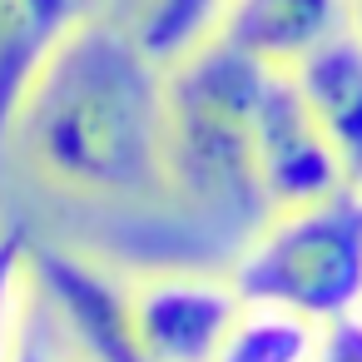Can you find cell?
Wrapping results in <instances>:
<instances>
[{
  "label": "cell",
  "mask_w": 362,
  "mask_h": 362,
  "mask_svg": "<svg viewBox=\"0 0 362 362\" xmlns=\"http://www.w3.org/2000/svg\"><path fill=\"white\" fill-rule=\"evenodd\" d=\"M263 60L204 40L169 65V124H164V179L238 248L263 228L273 199L258 174L253 110L263 85Z\"/></svg>",
  "instance_id": "cell-2"
},
{
  "label": "cell",
  "mask_w": 362,
  "mask_h": 362,
  "mask_svg": "<svg viewBox=\"0 0 362 362\" xmlns=\"http://www.w3.org/2000/svg\"><path fill=\"white\" fill-rule=\"evenodd\" d=\"M25 288H30V233L21 223H11V228H0V362L11 357Z\"/></svg>",
  "instance_id": "cell-13"
},
{
  "label": "cell",
  "mask_w": 362,
  "mask_h": 362,
  "mask_svg": "<svg viewBox=\"0 0 362 362\" xmlns=\"http://www.w3.org/2000/svg\"><path fill=\"white\" fill-rule=\"evenodd\" d=\"M169 65L134 25L85 16L35 80L16 139L45 179L100 199L164 189Z\"/></svg>",
  "instance_id": "cell-1"
},
{
  "label": "cell",
  "mask_w": 362,
  "mask_h": 362,
  "mask_svg": "<svg viewBox=\"0 0 362 362\" xmlns=\"http://www.w3.org/2000/svg\"><path fill=\"white\" fill-rule=\"evenodd\" d=\"M85 16L90 0H0V159L16 139L35 80Z\"/></svg>",
  "instance_id": "cell-8"
},
{
  "label": "cell",
  "mask_w": 362,
  "mask_h": 362,
  "mask_svg": "<svg viewBox=\"0 0 362 362\" xmlns=\"http://www.w3.org/2000/svg\"><path fill=\"white\" fill-rule=\"evenodd\" d=\"M6 362H85V352L70 342V332L60 327V317L50 313V303L25 288V308H21V327L11 342Z\"/></svg>",
  "instance_id": "cell-12"
},
{
  "label": "cell",
  "mask_w": 362,
  "mask_h": 362,
  "mask_svg": "<svg viewBox=\"0 0 362 362\" xmlns=\"http://www.w3.org/2000/svg\"><path fill=\"white\" fill-rule=\"evenodd\" d=\"M30 288L50 303L85 362H149L134 322V283H119L105 263L30 238Z\"/></svg>",
  "instance_id": "cell-4"
},
{
  "label": "cell",
  "mask_w": 362,
  "mask_h": 362,
  "mask_svg": "<svg viewBox=\"0 0 362 362\" xmlns=\"http://www.w3.org/2000/svg\"><path fill=\"white\" fill-rule=\"evenodd\" d=\"M223 6H228V0H144L134 30H139V40H144L164 65H174L179 55L199 50V45L214 35Z\"/></svg>",
  "instance_id": "cell-11"
},
{
  "label": "cell",
  "mask_w": 362,
  "mask_h": 362,
  "mask_svg": "<svg viewBox=\"0 0 362 362\" xmlns=\"http://www.w3.org/2000/svg\"><path fill=\"white\" fill-rule=\"evenodd\" d=\"M253 139H258V174L273 199V209L308 204L317 194H332L347 184L322 124L313 119L293 70L268 65L258 85V110H253Z\"/></svg>",
  "instance_id": "cell-5"
},
{
  "label": "cell",
  "mask_w": 362,
  "mask_h": 362,
  "mask_svg": "<svg viewBox=\"0 0 362 362\" xmlns=\"http://www.w3.org/2000/svg\"><path fill=\"white\" fill-rule=\"evenodd\" d=\"M293 80L313 119L322 124L347 184H362V25L342 30L303 65H293Z\"/></svg>",
  "instance_id": "cell-9"
},
{
  "label": "cell",
  "mask_w": 362,
  "mask_h": 362,
  "mask_svg": "<svg viewBox=\"0 0 362 362\" xmlns=\"http://www.w3.org/2000/svg\"><path fill=\"white\" fill-rule=\"evenodd\" d=\"M243 293L214 273H149L134 283V322L149 362H214Z\"/></svg>",
  "instance_id": "cell-6"
},
{
  "label": "cell",
  "mask_w": 362,
  "mask_h": 362,
  "mask_svg": "<svg viewBox=\"0 0 362 362\" xmlns=\"http://www.w3.org/2000/svg\"><path fill=\"white\" fill-rule=\"evenodd\" d=\"M317 362H362V313H347V317L322 327Z\"/></svg>",
  "instance_id": "cell-14"
},
{
  "label": "cell",
  "mask_w": 362,
  "mask_h": 362,
  "mask_svg": "<svg viewBox=\"0 0 362 362\" xmlns=\"http://www.w3.org/2000/svg\"><path fill=\"white\" fill-rule=\"evenodd\" d=\"M352 25H362V0H228L214 40L293 70Z\"/></svg>",
  "instance_id": "cell-7"
},
{
  "label": "cell",
  "mask_w": 362,
  "mask_h": 362,
  "mask_svg": "<svg viewBox=\"0 0 362 362\" xmlns=\"http://www.w3.org/2000/svg\"><path fill=\"white\" fill-rule=\"evenodd\" d=\"M228 278L248 303H273L322 327L362 313V184L273 209L233 253Z\"/></svg>",
  "instance_id": "cell-3"
},
{
  "label": "cell",
  "mask_w": 362,
  "mask_h": 362,
  "mask_svg": "<svg viewBox=\"0 0 362 362\" xmlns=\"http://www.w3.org/2000/svg\"><path fill=\"white\" fill-rule=\"evenodd\" d=\"M317 352H322V322L243 298V313L233 317L214 362H317Z\"/></svg>",
  "instance_id": "cell-10"
}]
</instances>
